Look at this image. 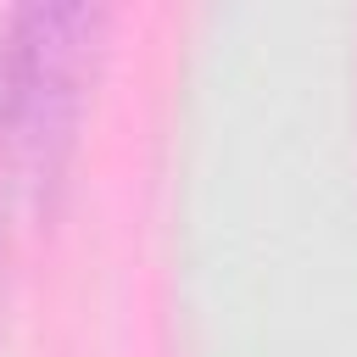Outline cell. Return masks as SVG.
<instances>
[{
    "label": "cell",
    "mask_w": 357,
    "mask_h": 357,
    "mask_svg": "<svg viewBox=\"0 0 357 357\" xmlns=\"http://www.w3.org/2000/svg\"><path fill=\"white\" fill-rule=\"evenodd\" d=\"M100 11L22 6L0 28V139L28 178H50L73 145Z\"/></svg>",
    "instance_id": "1"
}]
</instances>
